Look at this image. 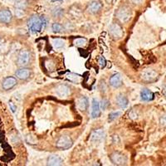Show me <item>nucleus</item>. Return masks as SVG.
<instances>
[{
    "instance_id": "33",
    "label": "nucleus",
    "mask_w": 166,
    "mask_h": 166,
    "mask_svg": "<svg viewBox=\"0 0 166 166\" xmlns=\"http://www.w3.org/2000/svg\"><path fill=\"white\" fill-rule=\"evenodd\" d=\"M49 1H52V2H62L63 0H49Z\"/></svg>"
},
{
    "instance_id": "7",
    "label": "nucleus",
    "mask_w": 166,
    "mask_h": 166,
    "mask_svg": "<svg viewBox=\"0 0 166 166\" xmlns=\"http://www.w3.org/2000/svg\"><path fill=\"white\" fill-rule=\"evenodd\" d=\"M110 160L115 165H125L127 163L126 156L119 152H113L111 154Z\"/></svg>"
},
{
    "instance_id": "17",
    "label": "nucleus",
    "mask_w": 166,
    "mask_h": 166,
    "mask_svg": "<svg viewBox=\"0 0 166 166\" xmlns=\"http://www.w3.org/2000/svg\"><path fill=\"white\" fill-rule=\"evenodd\" d=\"M140 98L144 101H153L155 99V94L149 89H142L140 91Z\"/></svg>"
},
{
    "instance_id": "26",
    "label": "nucleus",
    "mask_w": 166,
    "mask_h": 166,
    "mask_svg": "<svg viewBox=\"0 0 166 166\" xmlns=\"http://www.w3.org/2000/svg\"><path fill=\"white\" fill-rule=\"evenodd\" d=\"M108 106H109V101L107 100H106V99H103L100 103V107H101V110H102V111H105L107 108Z\"/></svg>"
},
{
    "instance_id": "27",
    "label": "nucleus",
    "mask_w": 166,
    "mask_h": 166,
    "mask_svg": "<svg viewBox=\"0 0 166 166\" xmlns=\"http://www.w3.org/2000/svg\"><path fill=\"white\" fill-rule=\"evenodd\" d=\"M67 77H68V79H70L72 82H77L79 80V76L76 75V74H74V73H70V74H68L67 75Z\"/></svg>"
},
{
    "instance_id": "13",
    "label": "nucleus",
    "mask_w": 166,
    "mask_h": 166,
    "mask_svg": "<svg viewBox=\"0 0 166 166\" xmlns=\"http://www.w3.org/2000/svg\"><path fill=\"white\" fill-rule=\"evenodd\" d=\"M105 138V131L102 129H97V130H94L91 135V141L94 142V143H98L101 142V140Z\"/></svg>"
},
{
    "instance_id": "2",
    "label": "nucleus",
    "mask_w": 166,
    "mask_h": 166,
    "mask_svg": "<svg viewBox=\"0 0 166 166\" xmlns=\"http://www.w3.org/2000/svg\"><path fill=\"white\" fill-rule=\"evenodd\" d=\"M116 16L118 21L121 23H126L132 17V10L130 7L127 5H122L116 11Z\"/></svg>"
},
{
    "instance_id": "4",
    "label": "nucleus",
    "mask_w": 166,
    "mask_h": 166,
    "mask_svg": "<svg viewBox=\"0 0 166 166\" xmlns=\"http://www.w3.org/2000/svg\"><path fill=\"white\" fill-rule=\"evenodd\" d=\"M158 73L155 70L150 68H147L143 70V72L140 73V77L142 81L145 82H154L158 78Z\"/></svg>"
},
{
    "instance_id": "11",
    "label": "nucleus",
    "mask_w": 166,
    "mask_h": 166,
    "mask_svg": "<svg viewBox=\"0 0 166 166\" xmlns=\"http://www.w3.org/2000/svg\"><path fill=\"white\" fill-rule=\"evenodd\" d=\"M18 84V81L17 78H15L14 76H8L6 78H4L2 82V86L4 90H10L13 89L16 85Z\"/></svg>"
},
{
    "instance_id": "8",
    "label": "nucleus",
    "mask_w": 166,
    "mask_h": 166,
    "mask_svg": "<svg viewBox=\"0 0 166 166\" xmlns=\"http://www.w3.org/2000/svg\"><path fill=\"white\" fill-rule=\"evenodd\" d=\"M109 32H110L111 37L115 39H120L124 35V32H123L122 28L120 25V23H113L111 24L110 26Z\"/></svg>"
},
{
    "instance_id": "24",
    "label": "nucleus",
    "mask_w": 166,
    "mask_h": 166,
    "mask_svg": "<svg viewBox=\"0 0 166 166\" xmlns=\"http://www.w3.org/2000/svg\"><path fill=\"white\" fill-rule=\"evenodd\" d=\"M122 114L121 111H115V112H111V114L109 115V121H113L115 120H116L117 118H119Z\"/></svg>"
},
{
    "instance_id": "20",
    "label": "nucleus",
    "mask_w": 166,
    "mask_h": 166,
    "mask_svg": "<svg viewBox=\"0 0 166 166\" xmlns=\"http://www.w3.org/2000/svg\"><path fill=\"white\" fill-rule=\"evenodd\" d=\"M63 14H64V9L60 7H55L52 10V16L54 18H60L63 16Z\"/></svg>"
},
{
    "instance_id": "16",
    "label": "nucleus",
    "mask_w": 166,
    "mask_h": 166,
    "mask_svg": "<svg viewBox=\"0 0 166 166\" xmlns=\"http://www.w3.org/2000/svg\"><path fill=\"white\" fill-rule=\"evenodd\" d=\"M13 18L12 13L8 9L0 10V23H9Z\"/></svg>"
},
{
    "instance_id": "30",
    "label": "nucleus",
    "mask_w": 166,
    "mask_h": 166,
    "mask_svg": "<svg viewBox=\"0 0 166 166\" xmlns=\"http://www.w3.org/2000/svg\"><path fill=\"white\" fill-rule=\"evenodd\" d=\"M9 106L10 108H11V110H12V111L13 112H15V110H16V106L13 105V103L12 102V101H9Z\"/></svg>"
},
{
    "instance_id": "28",
    "label": "nucleus",
    "mask_w": 166,
    "mask_h": 166,
    "mask_svg": "<svg viewBox=\"0 0 166 166\" xmlns=\"http://www.w3.org/2000/svg\"><path fill=\"white\" fill-rule=\"evenodd\" d=\"M99 65L101 67V68H104L106 65V59L103 57H101L100 59H99Z\"/></svg>"
},
{
    "instance_id": "32",
    "label": "nucleus",
    "mask_w": 166,
    "mask_h": 166,
    "mask_svg": "<svg viewBox=\"0 0 166 166\" xmlns=\"http://www.w3.org/2000/svg\"><path fill=\"white\" fill-rule=\"evenodd\" d=\"M162 92H163V94L164 95L166 96V84L164 86V87H163V90H162Z\"/></svg>"
},
{
    "instance_id": "3",
    "label": "nucleus",
    "mask_w": 166,
    "mask_h": 166,
    "mask_svg": "<svg viewBox=\"0 0 166 166\" xmlns=\"http://www.w3.org/2000/svg\"><path fill=\"white\" fill-rule=\"evenodd\" d=\"M72 145H73V141L72 138L66 135L59 137L56 142V146L61 150H67L72 146Z\"/></svg>"
},
{
    "instance_id": "23",
    "label": "nucleus",
    "mask_w": 166,
    "mask_h": 166,
    "mask_svg": "<svg viewBox=\"0 0 166 166\" xmlns=\"http://www.w3.org/2000/svg\"><path fill=\"white\" fill-rule=\"evenodd\" d=\"M73 43L76 47H85L87 43V41L86 38H76V39L74 40Z\"/></svg>"
},
{
    "instance_id": "19",
    "label": "nucleus",
    "mask_w": 166,
    "mask_h": 166,
    "mask_svg": "<svg viewBox=\"0 0 166 166\" xmlns=\"http://www.w3.org/2000/svg\"><path fill=\"white\" fill-rule=\"evenodd\" d=\"M77 106L82 111H86L88 109V106H89V101H88V99L85 96H82L78 100V104H77Z\"/></svg>"
},
{
    "instance_id": "31",
    "label": "nucleus",
    "mask_w": 166,
    "mask_h": 166,
    "mask_svg": "<svg viewBox=\"0 0 166 166\" xmlns=\"http://www.w3.org/2000/svg\"><path fill=\"white\" fill-rule=\"evenodd\" d=\"M130 1H131L134 3H140L142 0H130Z\"/></svg>"
},
{
    "instance_id": "18",
    "label": "nucleus",
    "mask_w": 166,
    "mask_h": 166,
    "mask_svg": "<svg viewBox=\"0 0 166 166\" xmlns=\"http://www.w3.org/2000/svg\"><path fill=\"white\" fill-rule=\"evenodd\" d=\"M116 105L121 109H125L127 107L129 101H128V98L124 96V95H119L117 97H116Z\"/></svg>"
},
{
    "instance_id": "10",
    "label": "nucleus",
    "mask_w": 166,
    "mask_h": 166,
    "mask_svg": "<svg viewBox=\"0 0 166 166\" xmlns=\"http://www.w3.org/2000/svg\"><path fill=\"white\" fill-rule=\"evenodd\" d=\"M31 75H32V71H31V69L27 67H20L15 72V76H17V78L22 80V81L28 80L31 76Z\"/></svg>"
},
{
    "instance_id": "15",
    "label": "nucleus",
    "mask_w": 166,
    "mask_h": 166,
    "mask_svg": "<svg viewBox=\"0 0 166 166\" xmlns=\"http://www.w3.org/2000/svg\"><path fill=\"white\" fill-rule=\"evenodd\" d=\"M47 164L51 166H58L63 164V160L58 155H52L47 158Z\"/></svg>"
},
{
    "instance_id": "1",
    "label": "nucleus",
    "mask_w": 166,
    "mask_h": 166,
    "mask_svg": "<svg viewBox=\"0 0 166 166\" xmlns=\"http://www.w3.org/2000/svg\"><path fill=\"white\" fill-rule=\"evenodd\" d=\"M47 25V20L45 16H38L37 14H34L32 17H30L28 21V26L29 28L30 32L33 33H39L42 28H45Z\"/></svg>"
},
{
    "instance_id": "25",
    "label": "nucleus",
    "mask_w": 166,
    "mask_h": 166,
    "mask_svg": "<svg viewBox=\"0 0 166 166\" xmlns=\"http://www.w3.org/2000/svg\"><path fill=\"white\" fill-rule=\"evenodd\" d=\"M99 88H100V90H101V92H103V93H105L106 91H107V85H106V83L105 81H101V82H100Z\"/></svg>"
},
{
    "instance_id": "22",
    "label": "nucleus",
    "mask_w": 166,
    "mask_h": 166,
    "mask_svg": "<svg viewBox=\"0 0 166 166\" xmlns=\"http://www.w3.org/2000/svg\"><path fill=\"white\" fill-rule=\"evenodd\" d=\"M52 31H53V33H62V31H63L64 28H63V26H62V24H60V23H52Z\"/></svg>"
},
{
    "instance_id": "5",
    "label": "nucleus",
    "mask_w": 166,
    "mask_h": 166,
    "mask_svg": "<svg viewBox=\"0 0 166 166\" xmlns=\"http://www.w3.org/2000/svg\"><path fill=\"white\" fill-rule=\"evenodd\" d=\"M30 59H31V54L28 50H21L18 56L17 63L20 67H27L29 64Z\"/></svg>"
},
{
    "instance_id": "9",
    "label": "nucleus",
    "mask_w": 166,
    "mask_h": 166,
    "mask_svg": "<svg viewBox=\"0 0 166 166\" xmlns=\"http://www.w3.org/2000/svg\"><path fill=\"white\" fill-rule=\"evenodd\" d=\"M55 94L59 98L65 99L67 98L71 94V88L69 87L67 85L61 84L57 86L55 89Z\"/></svg>"
},
{
    "instance_id": "6",
    "label": "nucleus",
    "mask_w": 166,
    "mask_h": 166,
    "mask_svg": "<svg viewBox=\"0 0 166 166\" xmlns=\"http://www.w3.org/2000/svg\"><path fill=\"white\" fill-rule=\"evenodd\" d=\"M103 8V3L100 0H93L88 3L86 11L91 15H96L100 13Z\"/></svg>"
},
{
    "instance_id": "14",
    "label": "nucleus",
    "mask_w": 166,
    "mask_h": 166,
    "mask_svg": "<svg viewBox=\"0 0 166 166\" xmlns=\"http://www.w3.org/2000/svg\"><path fill=\"white\" fill-rule=\"evenodd\" d=\"M101 116V107H100V103L96 99H92L91 102V117L95 118L99 117Z\"/></svg>"
},
{
    "instance_id": "21",
    "label": "nucleus",
    "mask_w": 166,
    "mask_h": 166,
    "mask_svg": "<svg viewBox=\"0 0 166 166\" xmlns=\"http://www.w3.org/2000/svg\"><path fill=\"white\" fill-rule=\"evenodd\" d=\"M52 44H53L55 48H62L64 47V45H65V41L61 39V38H55V39L52 40Z\"/></svg>"
},
{
    "instance_id": "12",
    "label": "nucleus",
    "mask_w": 166,
    "mask_h": 166,
    "mask_svg": "<svg viewBox=\"0 0 166 166\" xmlns=\"http://www.w3.org/2000/svg\"><path fill=\"white\" fill-rule=\"evenodd\" d=\"M109 84L111 86L114 88H119L123 84L122 81V76L120 73H116L110 77L109 80Z\"/></svg>"
},
{
    "instance_id": "29",
    "label": "nucleus",
    "mask_w": 166,
    "mask_h": 166,
    "mask_svg": "<svg viewBox=\"0 0 166 166\" xmlns=\"http://www.w3.org/2000/svg\"><path fill=\"white\" fill-rule=\"evenodd\" d=\"M160 123L164 126H166V114L162 116L160 119Z\"/></svg>"
}]
</instances>
